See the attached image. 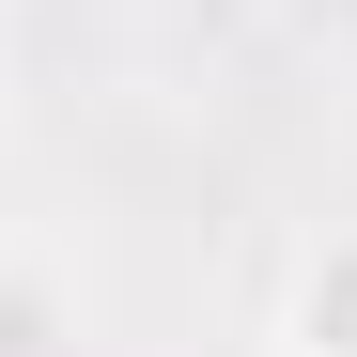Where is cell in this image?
I'll use <instances>...</instances> for the list:
<instances>
[{
	"label": "cell",
	"instance_id": "obj_2",
	"mask_svg": "<svg viewBox=\"0 0 357 357\" xmlns=\"http://www.w3.org/2000/svg\"><path fill=\"white\" fill-rule=\"evenodd\" d=\"M280 357H295V342H280Z\"/></svg>",
	"mask_w": 357,
	"mask_h": 357
},
{
	"label": "cell",
	"instance_id": "obj_1",
	"mask_svg": "<svg viewBox=\"0 0 357 357\" xmlns=\"http://www.w3.org/2000/svg\"><path fill=\"white\" fill-rule=\"evenodd\" d=\"M280 342H295V357H357V233H311V249H295Z\"/></svg>",
	"mask_w": 357,
	"mask_h": 357
}]
</instances>
